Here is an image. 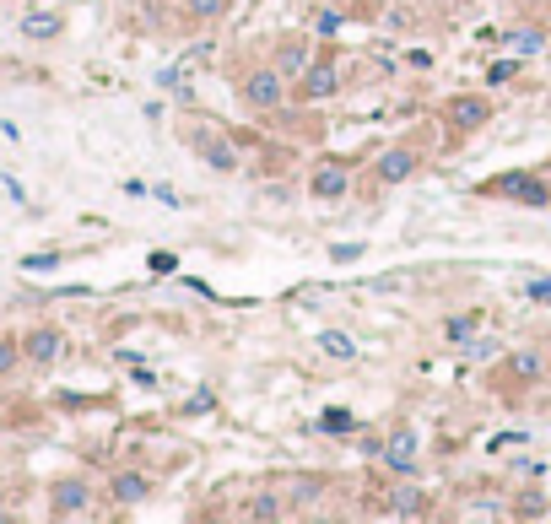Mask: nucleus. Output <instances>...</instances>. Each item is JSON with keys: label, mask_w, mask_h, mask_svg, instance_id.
Listing matches in <instances>:
<instances>
[{"label": "nucleus", "mask_w": 551, "mask_h": 524, "mask_svg": "<svg viewBox=\"0 0 551 524\" xmlns=\"http://www.w3.org/2000/svg\"><path fill=\"white\" fill-rule=\"evenodd\" d=\"M487 119H492V103L476 98V92H470V98L460 92V98L449 103V125H454V130H481Z\"/></svg>", "instance_id": "7"}, {"label": "nucleus", "mask_w": 551, "mask_h": 524, "mask_svg": "<svg viewBox=\"0 0 551 524\" xmlns=\"http://www.w3.org/2000/svg\"><path fill=\"white\" fill-rule=\"evenodd\" d=\"M335 87H341V71H335L330 60H308V71H303V98H330Z\"/></svg>", "instance_id": "10"}, {"label": "nucleus", "mask_w": 551, "mask_h": 524, "mask_svg": "<svg viewBox=\"0 0 551 524\" xmlns=\"http://www.w3.org/2000/svg\"><path fill=\"white\" fill-rule=\"evenodd\" d=\"M238 98H244V109H254V114H276L281 103H287V82H281L276 65H254L244 82H238Z\"/></svg>", "instance_id": "1"}, {"label": "nucleus", "mask_w": 551, "mask_h": 524, "mask_svg": "<svg viewBox=\"0 0 551 524\" xmlns=\"http://www.w3.org/2000/svg\"><path fill=\"white\" fill-rule=\"evenodd\" d=\"M22 33L28 38H55L60 33V11H33V17L22 22Z\"/></svg>", "instance_id": "13"}, {"label": "nucleus", "mask_w": 551, "mask_h": 524, "mask_svg": "<svg viewBox=\"0 0 551 524\" xmlns=\"http://www.w3.org/2000/svg\"><path fill=\"white\" fill-rule=\"evenodd\" d=\"M249 519H281V503L276 497H260V503L249 508Z\"/></svg>", "instance_id": "22"}, {"label": "nucleus", "mask_w": 551, "mask_h": 524, "mask_svg": "<svg viewBox=\"0 0 551 524\" xmlns=\"http://www.w3.org/2000/svg\"><path fill=\"white\" fill-rule=\"evenodd\" d=\"M60 352H65V335L55 325H33L22 335V362H33V368H55Z\"/></svg>", "instance_id": "4"}, {"label": "nucleus", "mask_w": 551, "mask_h": 524, "mask_svg": "<svg viewBox=\"0 0 551 524\" xmlns=\"http://www.w3.org/2000/svg\"><path fill=\"white\" fill-rule=\"evenodd\" d=\"M508 368H514L519 379H535V373H541V357H535V352H519L514 362H508Z\"/></svg>", "instance_id": "19"}, {"label": "nucleus", "mask_w": 551, "mask_h": 524, "mask_svg": "<svg viewBox=\"0 0 551 524\" xmlns=\"http://www.w3.org/2000/svg\"><path fill=\"white\" fill-rule=\"evenodd\" d=\"M319 427H325V433H352L357 416L352 411H325V416H319Z\"/></svg>", "instance_id": "18"}, {"label": "nucleus", "mask_w": 551, "mask_h": 524, "mask_svg": "<svg viewBox=\"0 0 551 524\" xmlns=\"http://www.w3.org/2000/svg\"><path fill=\"white\" fill-rule=\"evenodd\" d=\"M416 163H422V152H416V146H389L379 163H373V184H406L411 173H416Z\"/></svg>", "instance_id": "5"}, {"label": "nucleus", "mask_w": 551, "mask_h": 524, "mask_svg": "<svg viewBox=\"0 0 551 524\" xmlns=\"http://www.w3.org/2000/svg\"><path fill=\"white\" fill-rule=\"evenodd\" d=\"M379 460L395 470V476H416V470H422V438H416L411 427H395V433L384 438Z\"/></svg>", "instance_id": "2"}, {"label": "nucleus", "mask_w": 551, "mask_h": 524, "mask_svg": "<svg viewBox=\"0 0 551 524\" xmlns=\"http://www.w3.org/2000/svg\"><path fill=\"white\" fill-rule=\"evenodd\" d=\"M109 492L119 497V503H146V497H152V476H141V470H119Z\"/></svg>", "instance_id": "11"}, {"label": "nucleus", "mask_w": 551, "mask_h": 524, "mask_svg": "<svg viewBox=\"0 0 551 524\" xmlns=\"http://www.w3.org/2000/svg\"><path fill=\"white\" fill-rule=\"evenodd\" d=\"M314 33H319V38L341 33V11H319V17H314Z\"/></svg>", "instance_id": "21"}, {"label": "nucleus", "mask_w": 551, "mask_h": 524, "mask_svg": "<svg viewBox=\"0 0 551 524\" xmlns=\"http://www.w3.org/2000/svg\"><path fill=\"white\" fill-rule=\"evenodd\" d=\"M497 190L519 200V206H551V184L535 179V173H508V179H497Z\"/></svg>", "instance_id": "6"}, {"label": "nucleus", "mask_w": 551, "mask_h": 524, "mask_svg": "<svg viewBox=\"0 0 551 524\" xmlns=\"http://www.w3.org/2000/svg\"><path fill=\"white\" fill-rule=\"evenodd\" d=\"M319 346H325L330 357H352V341H346V335H335V330H330V335H319Z\"/></svg>", "instance_id": "20"}, {"label": "nucleus", "mask_w": 551, "mask_h": 524, "mask_svg": "<svg viewBox=\"0 0 551 524\" xmlns=\"http://www.w3.org/2000/svg\"><path fill=\"white\" fill-rule=\"evenodd\" d=\"M476 325H481V314H460V319H449V330H443V335L460 346V341H470V335H476Z\"/></svg>", "instance_id": "16"}, {"label": "nucleus", "mask_w": 551, "mask_h": 524, "mask_svg": "<svg viewBox=\"0 0 551 524\" xmlns=\"http://www.w3.org/2000/svg\"><path fill=\"white\" fill-rule=\"evenodd\" d=\"M184 11L195 22H217V17H227V0H184Z\"/></svg>", "instance_id": "14"}, {"label": "nucleus", "mask_w": 551, "mask_h": 524, "mask_svg": "<svg viewBox=\"0 0 551 524\" xmlns=\"http://www.w3.org/2000/svg\"><path fill=\"white\" fill-rule=\"evenodd\" d=\"M87 503H92V487L82 476H60L55 487H49V514L55 519H82Z\"/></svg>", "instance_id": "3"}, {"label": "nucleus", "mask_w": 551, "mask_h": 524, "mask_svg": "<svg viewBox=\"0 0 551 524\" xmlns=\"http://www.w3.org/2000/svg\"><path fill=\"white\" fill-rule=\"evenodd\" d=\"M346 190H352V173L341 163H319L314 179H308V195H319V200H341Z\"/></svg>", "instance_id": "8"}, {"label": "nucleus", "mask_w": 551, "mask_h": 524, "mask_svg": "<svg viewBox=\"0 0 551 524\" xmlns=\"http://www.w3.org/2000/svg\"><path fill=\"white\" fill-rule=\"evenodd\" d=\"M190 146H195V152H200V157H206V163H211V168H217V173H233V168H238V157H233V146H227L222 136H211V130H190Z\"/></svg>", "instance_id": "9"}, {"label": "nucleus", "mask_w": 551, "mask_h": 524, "mask_svg": "<svg viewBox=\"0 0 551 524\" xmlns=\"http://www.w3.org/2000/svg\"><path fill=\"white\" fill-rule=\"evenodd\" d=\"M546 368H551V362H546Z\"/></svg>", "instance_id": "23"}, {"label": "nucleus", "mask_w": 551, "mask_h": 524, "mask_svg": "<svg viewBox=\"0 0 551 524\" xmlns=\"http://www.w3.org/2000/svg\"><path fill=\"white\" fill-rule=\"evenodd\" d=\"M281 71H308V44H281Z\"/></svg>", "instance_id": "15"}, {"label": "nucleus", "mask_w": 551, "mask_h": 524, "mask_svg": "<svg viewBox=\"0 0 551 524\" xmlns=\"http://www.w3.org/2000/svg\"><path fill=\"white\" fill-rule=\"evenodd\" d=\"M17 362H22V341L0 335V379H6V373H17Z\"/></svg>", "instance_id": "17"}, {"label": "nucleus", "mask_w": 551, "mask_h": 524, "mask_svg": "<svg viewBox=\"0 0 551 524\" xmlns=\"http://www.w3.org/2000/svg\"><path fill=\"white\" fill-rule=\"evenodd\" d=\"M389 514H400V519H416V514H427V497L416 492V487H400L395 497H389Z\"/></svg>", "instance_id": "12"}]
</instances>
